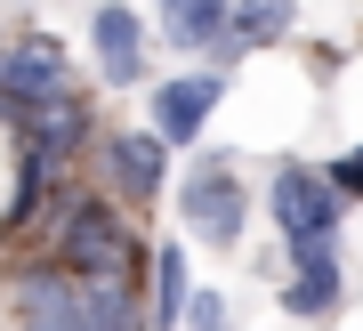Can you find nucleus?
<instances>
[{
  "mask_svg": "<svg viewBox=\"0 0 363 331\" xmlns=\"http://www.w3.org/2000/svg\"><path fill=\"white\" fill-rule=\"evenodd\" d=\"M57 267H65L73 283H138V267H145V251H138V234L121 227L105 202H89V194H65L57 202Z\"/></svg>",
  "mask_w": 363,
  "mask_h": 331,
  "instance_id": "f257e3e1",
  "label": "nucleus"
},
{
  "mask_svg": "<svg viewBox=\"0 0 363 331\" xmlns=\"http://www.w3.org/2000/svg\"><path fill=\"white\" fill-rule=\"evenodd\" d=\"M274 227L291 234V251H307V242H331L339 234V194L323 186V170H307V162H283L274 170Z\"/></svg>",
  "mask_w": 363,
  "mask_h": 331,
  "instance_id": "f03ea898",
  "label": "nucleus"
},
{
  "mask_svg": "<svg viewBox=\"0 0 363 331\" xmlns=\"http://www.w3.org/2000/svg\"><path fill=\"white\" fill-rule=\"evenodd\" d=\"M65 97V49L49 33H25L16 49H0V105H40Z\"/></svg>",
  "mask_w": 363,
  "mask_h": 331,
  "instance_id": "7ed1b4c3",
  "label": "nucleus"
},
{
  "mask_svg": "<svg viewBox=\"0 0 363 331\" xmlns=\"http://www.w3.org/2000/svg\"><path fill=\"white\" fill-rule=\"evenodd\" d=\"M186 227L210 234V242H242V178H234L226 162H202L194 178H186Z\"/></svg>",
  "mask_w": 363,
  "mask_h": 331,
  "instance_id": "20e7f679",
  "label": "nucleus"
},
{
  "mask_svg": "<svg viewBox=\"0 0 363 331\" xmlns=\"http://www.w3.org/2000/svg\"><path fill=\"white\" fill-rule=\"evenodd\" d=\"M9 299H16V323L25 331H89L81 323V283L65 267H25Z\"/></svg>",
  "mask_w": 363,
  "mask_h": 331,
  "instance_id": "39448f33",
  "label": "nucleus"
},
{
  "mask_svg": "<svg viewBox=\"0 0 363 331\" xmlns=\"http://www.w3.org/2000/svg\"><path fill=\"white\" fill-rule=\"evenodd\" d=\"M347 299V275H339V251L331 242H307V251H291V283H283V307L298 323L331 315V307Z\"/></svg>",
  "mask_w": 363,
  "mask_h": 331,
  "instance_id": "423d86ee",
  "label": "nucleus"
},
{
  "mask_svg": "<svg viewBox=\"0 0 363 331\" xmlns=\"http://www.w3.org/2000/svg\"><path fill=\"white\" fill-rule=\"evenodd\" d=\"M226 97V81L218 73H186V81H162L154 89V138L162 146H186V138H202V121H210V105Z\"/></svg>",
  "mask_w": 363,
  "mask_h": 331,
  "instance_id": "0eeeda50",
  "label": "nucleus"
},
{
  "mask_svg": "<svg viewBox=\"0 0 363 331\" xmlns=\"http://www.w3.org/2000/svg\"><path fill=\"white\" fill-rule=\"evenodd\" d=\"M89 40H97V73L113 81V89L145 81V25H138V9L105 0V9H97V25H89Z\"/></svg>",
  "mask_w": 363,
  "mask_h": 331,
  "instance_id": "6e6552de",
  "label": "nucleus"
},
{
  "mask_svg": "<svg viewBox=\"0 0 363 331\" xmlns=\"http://www.w3.org/2000/svg\"><path fill=\"white\" fill-rule=\"evenodd\" d=\"M9 121H25L33 129V153H49L57 170L81 153V138H89V105H73V97H40V105H0Z\"/></svg>",
  "mask_w": 363,
  "mask_h": 331,
  "instance_id": "1a4fd4ad",
  "label": "nucleus"
},
{
  "mask_svg": "<svg viewBox=\"0 0 363 331\" xmlns=\"http://www.w3.org/2000/svg\"><path fill=\"white\" fill-rule=\"evenodd\" d=\"M234 0H162V33L169 49H226Z\"/></svg>",
  "mask_w": 363,
  "mask_h": 331,
  "instance_id": "9d476101",
  "label": "nucleus"
},
{
  "mask_svg": "<svg viewBox=\"0 0 363 331\" xmlns=\"http://www.w3.org/2000/svg\"><path fill=\"white\" fill-rule=\"evenodd\" d=\"M105 162H113V178H121V194H154L169 186V162H162V138H138V129H121V138H105Z\"/></svg>",
  "mask_w": 363,
  "mask_h": 331,
  "instance_id": "9b49d317",
  "label": "nucleus"
},
{
  "mask_svg": "<svg viewBox=\"0 0 363 331\" xmlns=\"http://www.w3.org/2000/svg\"><path fill=\"white\" fill-rule=\"evenodd\" d=\"M81 323L89 331H145L138 283H81Z\"/></svg>",
  "mask_w": 363,
  "mask_h": 331,
  "instance_id": "f8f14e48",
  "label": "nucleus"
},
{
  "mask_svg": "<svg viewBox=\"0 0 363 331\" xmlns=\"http://www.w3.org/2000/svg\"><path fill=\"white\" fill-rule=\"evenodd\" d=\"M298 25V0H234V25H226V49H267Z\"/></svg>",
  "mask_w": 363,
  "mask_h": 331,
  "instance_id": "ddd939ff",
  "label": "nucleus"
},
{
  "mask_svg": "<svg viewBox=\"0 0 363 331\" xmlns=\"http://www.w3.org/2000/svg\"><path fill=\"white\" fill-rule=\"evenodd\" d=\"M49 186H57V162L25 146V170H16V194H9V218H0V234H25L33 218H40V202H49Z\"/></svg>",
  "mask_w": 363,
  "mask_h": 331,
  "instance_id": "4468645a",
  "label": "nucleus"
},
{
  "mask_svg": "<svg viewBox=\"0 0 363 331\" xmlns=\"http://www.w3.org/2000/svg\"><path fill=\"white\" fill-rule=\"evenodd\" d=\"M186 299H194V291H186V259L178 251H154V323L169 331L186 315Z\"/></svg>",
  "mask_w": 363,
  "mask_h": 331,
  "instance_id": "2eb2a0df",
  "label": "nucleus"
},
{
  "mask_svg": "<svg viewBox=\"0 0 363 331\" xmlns=\"http://www.w3.org/2000/svg\"><path fill=\"white\" fill-rule=\"evenodd\" d=\"M323 186L339 194V202H355V194H363V146H347V153H339V162L323 170Z\"/></svg>",
  "mask_w": 363,
  "mask_h": 331,
  "instance_id": "dca6fc26",
  "label": "nucleus"
},
{
  "mask_svg": "<svg viewBox=\"0 0 363 331\" xmlns=\"http://www.w3.org/2000/svg\"><path fill=\"white\" fill-rule=\"evenodd\" d=\"M194 331H226V307H218V299H210V291L194 299Z\"/></svg>",
  "mask_w": 363,
  "mask_h": 331,
  "instance_id": "f3484780",
  "label": "nucleus"
}]
</instances>
